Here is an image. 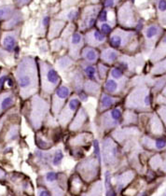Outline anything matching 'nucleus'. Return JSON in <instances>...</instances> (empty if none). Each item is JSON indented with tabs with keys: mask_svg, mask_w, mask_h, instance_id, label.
<instances>
[{
	"mask_svg": "<svg viewBox=\"0 0 166 196\" xmlns=\"http://www.w3.org/2000/svg\"><path fill=\"white\" fill-rule=\"evenodd\" d=\"M14 79L18 93L22 101L39 93V72L37 58L32 55L23 56L14 69Z\"/></svg>",
	"mask_w": 166,
	"mask_h": 196,
	"instance_id": "1",
	"label": "nucleus"
},
{
	"mask_svg": "<svg viewBox=\"0 0 166 196\" xmlns=\"http://www.w3.org/2000/svg\"><path fill=\"white\" fill-rule=\"evenodd\" d=\"M50 103L46 97L36 93L25 100L22 114L27 123L34 131H39L50 116Z\"/></svg>",
	"mask_w": 166,
	"mask_h": 196,
	"instance_id": "2",
	"label": "nucleus"
},
{
	"mask_svg": "<svg viewBox=\"0 0 166 196\" xmlns=\"http://www.w3.org/2000/svg\"><path fill=\"white\" fill-rule=\"evenodd\" d=\"M39 72V92L42 96L48 97L62 83V79L58 71L50 63L37 59Z\"/></svg>",
	"mask_w": 166,
	"mask_h": 196,
	"instance_id": "3",
	"label": "nucleus"
},
{
	"mask_svg": "<svg viewBox=\"0 0 166 196\" xmlns=\"http://www.w3.org/2000/svg\"><path fill=\"white\" fill-rule=\"evenodd\" d=\"M126 109L140 112H148L152 107V93L148 85L138 84L132 89L125 99Z\"/></svg>",
	"mask_w": 166,
	"mask_h": 196,
	"instance_id": "4",
	"label": "nucleus"
},
{
	"mask_svg": "<svg viewBox=\"0 0 166 196\" xmlns=\"http://www.w3.org/2000/svg\"><path fill=\"white\" fill-rule=\"evenodd\" d=\"M122 109L120 107H114L108 110L99 113L95 119L97 130L100 133L111 132L121 125Z\"/></svg>",
	"mask_w": 166,
	"mask_h": 196,
	"instance_id": "5",
	"label": "nucleus"
},
{
	"mask_svg": "<svg viewBox=\"0 0 166 196\" xmlns=\"http://www.w3.org/2000/svg\"><path fill=\"white\" fill-rule=\"evenodd\" d=\"M101 164L102 162L94 154H92L78 162L76 166V171L84 181L91 182L100 175Z\"/></svg>",
	"mask_w": 166,
	"mask_h": 196,
	"instance_id": "6",
	"label": "nucleus"
},
{
	"mask_svg": "<svg viewBox=\"0 0 166 196\" xmlns=\"http://www.w3.org/2000/svg\"><path fill=\"white\" fill-rule=\"evenodd\" d=\"M101 156L103 164L110 168L117 166L120 162V148L111 136H106L103 138L101 145Z\"/></svg>",
	"mask_w": 166,
	"mask_h": 196,
	"instance_id": "7",
	"label": "nucleus"
},
{
	"mask_svg": "<svg viewBox=\"0 0 166 196\" xmlns=\"http://www.w3.org/2000/svg\"><path fill=\"white\" fill-rule=\"evenodd\" d=\"M137 34L135 31L127 30L124 28H116L113 29L108 37L109 45L113 49L118 51L131 50L132 46L134 45Z\"/></svg>",
	"mask_w": 166,
	"mask_h": 196,
	"instance_id": "8",
	"label": "nucleus"
},
{
	"mask_svg": "<svg viewBox=\"0 0 166 196\" xmlns=\"http://www.w3.org/2000/svg\"><path fill=\"white\" fill-rule=\"evenodd\" d=\"M81 107V101L77 96V94H73L69 97L64 107L56 117L57 122L62 128H67L68 124L72 121V119L78 112L79 107Z\"/></svg>",
	"mask_w": 166,
	"mask_h": 196,
	"instance_id": "9",
	"label": "nucleus"
},
{
	"mask_svg": "<svg viewBox=\"0 0 166 196\" xmlns=\"http://www.w3.org/2000/svg\"><path fill=\"white\" fill-rule=\"evenodd\" d=\"M71 93H72L71 87L66 84H61L50 95V113L54 118L58 116L62 108L64 107L71 96Z\"/></svg>",
	"mask_w": 166,
	"mask_h": 196,
	"instance_id": "10",
	"label": "nucleus"
},
{
	"mask_svg": "<svg viewBox=\"0 0 166 196\" xmlns=\"http://www.w3.org/2000/svg\"><path fill=\"white\" fill-rule=\"evenodd\" d=\"M162 35L163 28L157 23H151V25L145 27L143 30L145 51L146 52L152 51Z\"/></svg>",
	"mask_w": 166,
	"mask_h": 196,
	"instance_id": "11",
	"label": "nucleus"
},
{
	"mask_svg": "<svg viewBox=\"0 0 166 196\" xmlns=\"http://www.w3.org/2000/svg\"><path fill=\"white\" fill-rule=\"evenodd\" d=\"M118 21L120 25L124 29H131L138 26V22L136 20L134 11L130 3H125L118 9Z\"/></svg>",
	"mask_w": 166,
	"mask_h": 196,
	"instance_id": "12",
	"label": "nucleus"
},
{
	"mask_svg": "<svg viewBox=\"0 0 166 196\" xmlns=\"http://www.w3.org/2000/svg\"><path fill=\"white\" fill-rule=\"evenodd\" d=\"M68 47V55L75 61L80 59V52L85 47L84 42V35L81 34V32L75 31L72 35L70 36L67 41Z\"/></svg>",
	"mask_w": 166,
	"mask_h": 196,
	"instance_id": "13",
	"label": "nucleus"
},
{
	"mask_svg": "<svg viewBox=\"0 0 166 196\" xmlns=\"http://www.w3.org/2000/svg\"><path fill=\"white\" fill-rule=\"evenodd\" d=\"M99 12H100V7H89L85 8L82 16L79 20V30L87 32L92 29V27L96 25Z\"/></svg>",
	"mask_w": 166,
	"mask_h": 196,
	"instance_id": "14",
	"label": "nucleus"
},
{
	"mask_svg": "<svg viewBox=\"0 0 166 196\" xmlns=\"http://www.w3.org/2000/svg\"><path fill=\"white\" fill-rule=\"evenodd\" d=\"M90 124V118L89 114L83 107H80L78 112L72 119V121L68 124V130L70 132L77 133V132H84L86 131L87 126Z\"/></svg>",
	"mask_w": 166,
	"mask_h": 196,
	"instance_id": "15",
	"label": "nucleus"
},
{
	"mask_svg": "<svg viewBox=\"0 0 166 196\" xmlns=\"http://www.w3.org/2000/svg\"><path fill=\"white\" fill-rule=\"evenodd\" d=\"M19 36H20V29L19 28L4 31L2 33L1 39H0L1 48L8 53H12L18 48Z\"/></svg>",
	"mask_w": 166,
	"mask_h": 196,
	"instance_id": "16",
	"label": "nucleus"
},
{
	"mask_svg": "<svg viewBox=\"0 0 166 196\" xmlns=\"http://www.w3.org/2000/svg\"><path fill=\"white\" fill-rule=\"evenodd\" d=\"M107 40V36L104 35L103 33L99 30L92 28V29L87 31L84 35V42L85 45L92 48H100L103 46Z\"/></svg>",
	"mask_w": 166,
	"mask_h": 196,
	"instance_id": "17",
	"label": "nucleus"
},
{
	"mask_svg": "<svg viewBox=\"0 0 166 196\" xmlns=\"http://www.w3.org/2000/svg\"><path fill=\"white\" fill-rule=\"evenodd\" d=\"M140 57H131L128 55H120L116 63V66L120 68L124 74H132L136 71V68L140 65Z\"/></svg>",
	"mask_w": 166,
	"mask_h": 196,
	"instance_id": "18",
	"label": "nucleus"
},
{
	"mask_svg": "<svg viewBox=\"0 0 166 196\" xmlns=\"http://www.w3.org/2000/svg\"><path fill=\"white\" fill-rule=\"evenodd\" d=\"M126 85L127 82H121V81H118L110 77H107L104 80L102 85V92L113 95V96H118L123 93Z\"/></svg>",
	"mask_w": 166,
	"mask_h": 196,
	"instance_id": "19",
	"label": "nucleus"
},
{
	"mask_svg": "<svg viewBox=\"0 0 166 196\" xmlns=\"http://www.w3.org/2000/svg\"><path fill=\"white\" fill-rule=\"evenodd\" d=\"M16 104V94L12 90H5L0 93V118Z\"/></svg>",
	"mask_w": 166,
	"mask_h": 196,
	"instance_id": "20",
	"label": "nucleus"
},
{
	"mask_svg": "<svg viewBox=\"0 0 166 196\" xmlns=\"http://www.w3.org/2000/svg\"><path fill=\"white\" fill-rule=\"evenodd\" d=\"M93 135L91 132H79L76 136L70 137L68 144L71 148H78V149H82V148L92 145L93 141Z\"/></svg>",
	"mask_w": 166,
	"mask_h": 196,
	"instance_id": "21",
	"label": "nucleus"
},
{
	"mask_svg": "<svg viewBox=\"0 0 166 196\" xmlns=\"http://www.w3.org/2000/svg\"><path fill=\"white\" fill-rule=\"evenodd\" d=\"M69 80L71 84V89L76 93L75 94H78L80 92L83 91V84L85 81V77L82 73V71L80 70L79 67L74 68L68 73Z\"/></svg>",
	"mask_w": 166,
	"mask_h": 196,
	"instance_id": "22",
	"label": "nucleus"
},
{
	"mask_svg": "<svg viewBox=\"0 0 166 196\" xmlns=\"http://www.w3.org/2000/svg\"><path fill=\"white\" fill-rule=\"evenodd\" d=\"M99 101H98V106H97V113H102L105 112L108 109L114 107L116 105L120 102V97L118 96H113L108 93H106L102 92L99 95Z\"/></svg>",
	"mask_w": 166,
	"mask_h": 196,
	"instance_id": "23",
	"label": "nucleus"
},
{
	"mask_svg": "<svg viewBox=\"0 0 166 196\" xmlns=\"http://www.w3.org/2000/svg\"><path fill=\"white\" fill-rule=\"evenodd\" d=\"M139 133V130L136 127H127L121 129H115L111 133V137L115 140L118 144H120L122 142H125L130 137L136 136Z\"/></svg>",
	"mask_w": 166,
	"mask_h": 196,
	"instance_id": "24",
	"label": "nucleus"
},
{
	"mask_svg": "<svg viewBox=\"0 0 166 196\" xmlns=\"http://www.w3.org/2000/svg\"><path fill=\"white\" fill-rule=\"evenodd\" d=\"M121 54L120 51L116 49H113L111 47H106L102 49L100 51V60L102 63L106 64L107 65H113L117 63V61Z\"/></svg>",
	"mask_w": 166,
	"mask_h": 196,
	"instance_id": "25",
	"label": "nucleus"
},
{
	"mask_svg": "<svg viewBox=\"0 0 166 196\" xmlns=\"http://www.w3.org/2000/svg\"><path fill=\"white\" fill-rule=\"evenodd\" d=\"M148 129L154 136H160L164 133V125L157 113H153L149 116Z\"/></svg>",
	"mask_w": 166,
	"mask_h": 196,
	"instance_id": "26",
	"label": "nucleus"
},
{
	"mask_svg": "<svg viewBox=\"0 0 166 196\" xmlns=\"http://www.w3.org/2000/svg\"><path fill=\"white\" fill-rule=\"evenodd\" d=\"M142 145L148 150H162L166 148V139L162 136L153 138L148 136H145L142 138Z\"/></svg>",
	"mask_w": 166,
	"mask_h": 196,
	"instance_id": "27",
	"label": "nucleus"
},
{
	"mask_svg": "<svg viewBox=\"0 0 166 196\" xmlns=\"http://www.w3.org/2000/svg\"><path fill=\"white\" fill-rule=\"evenodd\" d=\"M100 58V51L95 48L85 46L80 52V59L85 63L96 65Z\"/></svg>",
	"mask_w": 166,
	"mask_h": 196,
	"instance_id": "28",
	"label": "nucleus"
},
{
	"mask_svg": "<svg viewBox=\"0 0 166 196\" xmlns=\"http://www.w3.org/2000/svg\"><path fill=\"white\" fill-rule=\"evenodd\" d=\"M76 61L67 55L61 56L55 61V68L59 73H69L73 69Z\"/></svg>",
	"mask_w": 166,
	"mask_h": 196,
	"instance_id": "29",
	"label": "nucleus"
},
{
	"mask_svg": "<svg viewBox=\"0 0 166 196\" xmlns=\"http://www.w3.org/2000/svg\"><path fill=\"white\" fill-rule=\"evenodd\" d=\"M165 57H166V35L160 37L157 45L155 46L152 53L150 55V60L153 63H157V62L162 60Z\"/></svg>",
	"mask_w": 166,
	"mask_h": 196,
	"instance_id": "30",
	"label": "nucleus"
},
{
	"mask_svg": "<svg viewBox=\"0 0 166 196\" xmlns=\"http://www.w3.org/2000/svg\"><path fill=\"white\" fill-rule=\"evenodd\" d=\"M79 68L82 71V73H83L84 77L86 79L97 81V82H101V80L99 79V77H98L96 65L85 63V62L81 61L79 63Z\"/></svg>",
	"mask_w": 166,
	"mask_h": 196,
	"instance_id": "31",
	"label": "nucleus"
},
{
	"mask_svg": "<svg viewBox=\"0 0 166 196\" xmlns=\"http://www.w3.org/2000/svg\"><path fill=\"white\" fill-rule=\"evenodd\" d=\"M83 91L87 93L88 96L99 97V95L102 93V85L101 82L97 81L85 79L83 84Z\"/></svg>",
	"mask_w": 166,
	"mask_h": 196,
	"instance_id": "32",
	"label": "nucleus"
},
{
	"mask_svg": "<svg viewBox=\"0 0 166 196\" xmlns=\"http://www.w3.org/2000/svg\"><path fill=\"white\" fill-rule=\"evenodd\" d=\"M65 27V22L64 21H54L49 25V30L47 31V36L50 40L58 39L61 36Z\"/></svg>",
	"mask_w": 166,
	"mask_h": 196,
	"instance_id": "33",
	"label": "nucleus"
},
{
	"mask_svg": "<svg viewBox=\"0 0 166 196\" xmlns=\"http://www.w3.org/2000/svg\"><path fill=\"white\" fill-rule=\"evenodd\" d=\"M134 178V173L132 170L126 171L124 173L118 175L116 178V185H117V189L118 192L124 188L128 183H130Z\"/></svg>",
	"mask_w": 166,
	"mask_h": 196,
	"instance_id": "34",
	"label": "nucleus"
},
{
	"mask_svg": "<svg viewBox=\"0 0 166 196\" xmlns=\"http://www.w3.org/2000/svg\"><path fill=\"white\" fill-rule=\"evenodd\" d=\"M20 136V124L11 123L8 127L6 133H5L4 139L6 142H12L19 138Z\"/></svg>",
	"mask_w": 166,
	"mask_h": 196,
	"instance_id": "35",
	"label": "nucleus"
},
{
	"mask_svg": "<svg viewBox=\"0 0 166 196\" xmlns=\"http://www.w3.org/2000/svg\"><path fill=\"white\" fill-rule=\"evenodd\" d=\"M22 21V16L20 12H15L13 15L3 23V29L5 30H13L16 29L17 26L20 25Z\"/></svg>",
	"mask_w": 166,
	"mask_h": 196,
	"instance_id": "36",
	"label": "nucleus"
},
{
	"mask_svg": "<svg viewBox=\"0 0 166 196\" xmlns=\"http://www.w3.org/2000/svg\"><path fill=\"white\" fill-rule=\"evenodd\" d=\"M137 122H138V116L134 110L126 109V111L123 112L121 125L130 126L132 125V124H136Z\"/></svg>",
	"mask_w": 166,
	"mask_h": 196,
	"instance_id": "37",
	"label": "nucleus"
},
{
	"mask_svg": "<svg viewBox=\"0 0 166 196\" xmlns=\"http://www.w3.org/2000/svg\"><path fill=\"white\" fill-rule=\"evenodd\" d=\"M108 77H110L113 79H116L118 81H121V82H128V77L118 66H113V67L109 69Z\"/></svg>",
	"mask_w": 166,
	"mask_h": 196,
	"instance_id": "38",
	"label": "nucleus"
},
{
	"mask_svg": "<svg viewBox=\"0 0 166 196\" xmlns=\"http://www.w3.org/2000/svg\"><path fill=\"white\" fill-rule=\"evenodd\" d=\"M83 182L84 180L80 178V176L78 174H74L70 179V185H71V190H72V192L76 194L78 193L83 187Z\"/></svg>",
	"mask_w": 166,
	"mask_h": 196,
	"instance_id": "39",
	"label": "nucleus"
},
{
	"mask_svg": "<svg viewBox=\"0 0 166 196\" xmlns=\"http://www.w3.org/2000/svg\"><path fill=\"white\" fill-rule=\"evenodd\" d=\"M64 158V154L62 149H56L51 151V158H50V165L54 167H59Z\"/></svg>",
	"mask_w": 166,
	"mask_h": 196,
	"instance_id": "40",
	"label": "nucleus"
},
{
	"mask_svg": "<svg viewBox=\"0 0 166 196\" xmlns=\"http://www.w3.org/2000/svg\"><path fill=\"white\" fill-rule=\"evenodd\" d=\"M14 13H15V9L11 5L0 7V21H8Z\"/></svg>",
	"mask_w": 166,
	"mask_h": 196,
	"instance_id": "41",
	"label": "nucleus"
},
{
	"mask_svg": "<svg viewBox=\"0 0 166 196\" xmlns=\"http://www.w3.org/2000/svg\"><path fill=\"white\" fill-rule=\"evenodd\" d=\"M96 68H97L99 79L101 81H104L108 77V73H109V69H110L109 65L104 64L102 62H99V63H97Z\"/></svg>",
	"mask_w": 166,
	"mask_h": 196,
	"instance_id": "42",
	"label": "nucleus"
},
{
	"mask_svg": "<svg viewBox=\"0 0 166 196\" xmlns=\"http://www.w3.org/2000/svg\"><path fill=\"white\" fill-rule=\"evenodd\" d=\"M166 73V57L162 60L157 62L151 68L152 75H162Z\"/></svg>",
	"mask_w": 166,
	"mask_h": 196,
	"instance_id": "43",
	"label": "nucleus"
},
{
	"mask_svg": "<svg viewBox=\"0 0 166 196\" xmlns=\"http://www.w3.org/2000/svg\"><path fill=\"white\" fill-rule=\"evenodd\" d=\"M157 6L159 11V21L162 25H166V0H159Z\"/></svg>",
	"mask_w": 166,
	"mask_h": 196,
	"instance_id": "44",
	"label": "nucleus"
},
{
	"mask_svg": "<svg viewBox=\"0 0 166 196\" xmlns=\"http://www.w3.org/2000/svg\"><path fill=\"white\" fill-rule=\"evenodd\" d=\"M9 78L11 76H9L8 70L4 67L0 68V93L5 91V86L7 85V81Z\"/></svg>",
	"mask_w": 166,
	"mask_h": 196,
	"instance_id": "45",
	"label": "nucleus"
},
{
	"mask_svg": "<svg viewBox=\"0 0 166 196\" xmlns=\"http://www.w3.org/2000/svg\"><path fill=\"white\" fill-rule=\"evenodd\" d=\"M66 44L67 46V42L63 39H55L50 41V50L53 51H59L63 49V47Z\"/></svg>",
	"mask_w": 166,
	"mask_h": 196,
	"instance_id": "46",
	"label": "nucleus"
},
{
	"mask_svg": "<svg viewBox=\"0 0 166 196\" xmlns=\"http://www.w3.org/2000/svg\"><path fill=\"white\" fill-rule=\"evenodd\" d=\"M103 192V187H102V182L101 181H96L95 183H93L92 186L91 190H89V196H101Z\"/></svg>",
	"mask_w": 166,
	"mask_h": 196,
	"instance_id": "47",
	"label": "nucleus"
},
{
	"mask_svg": "<svg viewBox=\"0 0 166 196\" xmlns=\"http://www.w3.org/2000/svg\"><path fill=\"white\" fill-rule=\"evenodd\" d=\"M49 25H50V17L49 16H44L43 18H42L41 22H40V26L39 27V35H41V36L46 35Z\"/></svg>",
	"mask_w": 166,
	"mask_h": 196,
	"instance_id": "48",
	"label": "nucleus"
},
{
	"mask_svg": "<svg viewBox=\"0 0 166 196\" xmlns=\"http://www.w3.org/2000/svg\"><path fill=\"white\" fill-rule=\"evenodd\" d=\"M98 27L99 30H100L104 35L108 36L111 34V32L113 31V25L110 22H98Z\"/></svg>",
	"mask_w": 166,
	"mask_h": 196,
	"instance_id": "49",
	"label": "nucleus"
},
{
	"mask_svg": "<svg viewBox=\"0 0 166 196\" xmlns=\"http://www.w3.org/2000/svg\"><path fill=\"white\" fill-rule=\"evenodd\" d=\"M78 9H71V11H69L67 13L65 14L64 16V19L65 20H67L68 22H73L75 20H77L78 17Z\"/></svg>",
	"mask_w": 166,
	"mask_h": 196,
	"instance_id": "50",
	"label": "nucleus"
},
{
	"mask_svg": "<svg viewBox=\"0 0 166 196\" xmlns=\"http://www.w3.org/2000/svg\"><path fill=\"white\" fill-rule=\"evenodd\" d=\"M157 113H158V116L160 117V119H162L163 125L166 126V105H162V106H160L158 108Z\"/></svg>",
	"mask_w": 166,
	"mask_h": 196,
	"instance_id": "51",
	"label": "nucleus"
},
{
	"mask_svg": "<svg viewBox=\"0 0 166 196\" xmlns=\"http://www.w3.org/2000/svg\"><path fill=\"white\" fill-rule=\"evenodd\" d=\"M98 22H107V11L106 9H102L98 14Z\"/></svg>",
	"mask_w": 166,
	"mask_h": 196,
	"instance_id": "52",
	"label": "nucleus"
},
{
	"mask_svg": "<svg viewBox=\"0 0 166 196\" xmlns=\"http://www.w3.org/2000/svg\"><path fill=\"white\" fill-rule=\"evenodd\" d=\"M64 189L59 185H56L53 188V196H64Z\"/></svg>",
	"mask_w": 166,
	"mask_h": 196,
	"instance_id": "53",
	"label": "nucleus"
},
{
	"mask_svg": "<svg viewBox=\"0 0 166 196\" xmlns=\"http://www.w3.org/2000/svg\"><path fill=\"white\" fill-rule=\"evenodd\" d=\"M39 196H51V194L48 190H46L44 188H39Z\"/></svg>",
	"mask_w": 166,
	"mask_h": 196,
	"instance_id": "54",
	"label": "nucleus"
},
{
	"mask_svg": "<svg viewBox=\"0 0 166 196\" xmlns=\"http://www.w3.org/2000/svg\"><path fill=\"white\" fill-rule=\"evenodd\" d=\"M39 50H40V52H42V53H46V52L48 51L49 47H48V45H47L46 41L41 42V46L39 47Z\"/></svg>",
	"mask_w": 166,
	"mask_h": 196,
	"instance_id": "55",
	"label": "nucleus"
},
{
	"mask_svg": "<svg viewBox=\"0 0 166 196\" xmlns=\"http://www.w3.org/2000/svg\"><path fill=\"white\" fill-rule=\"evenodd\" d=\"M116 0H105V7L106 8H110L115 6Z\"/></svg>",
	"mask_w": 166,
	"mask_h": 196,
	"instance_id": "56",
	"label": "nucleus"
},
{
	"mask_svg": "<svg viewBox=\"0 0 166 196\" xmlns=\"http://www.w3.org/2000/svg\"><path fill=\"white\" fill-rule=\"evenodd\" d=\"M6 178H7L6 171H5L4 169H2V168H0V181L5 180V179H6Z\"/></svg>",
	"mask_w": 166,
	"mask_h": 196,
	"instance_id": "57",
	"label": "nucleus"
},
{
	"mask_svg": "<svg viewBox=\"0 0 166 196\" xmlns=\"http://www.w3.org/2000/svg\"><path fill=\"white\" fill-rule=\"evenodd\" d=\"M15 1L19 6H23V5H26L29 3L30 0H15Z\"/></svg>",
	"mask_w": 166,
	"mask_h": 196,
	"instance_id": "58",
	"label": "nucleus"
},
{
	"mask_svg": "<svg viewBox=\"0 0 166 196\" xmlns=\"http://www.w3.org/2000/svg\"><path fill=\"white\" fill-rule=\"evenodd\" d=\"M106 196H116V192L113 189L106 190Z\"/></svg>",
	"mask_w": 166,
	"mask_h": 196,
	"instance_id": "59",
	"label": "nucleus"
},
{
	"mask_svg": "<svg viewBox=\"0 0 166 196\" xmlns=\"http://www.w3.org/2000/svg\"><path fill=\"white\" fill-rule=\"evenodd\" d=\"M164 130H165V133H166V126H165V129H164Z\"/></svg>",
	"mask_w": 166,
	"mask_h": 196,
	"instance_id": "60",
	"label": "nucleus"
},
{
	"mask_svg": "<svg viewBox=\"0 0 166 196\" xmlns=\"http://www.w3.org/2000/svg\"><path fill=\"white\" fill-rule=\"evenodd\" d=\"M132 1H134V0H132Z\"/></svg>",
	"mask_w": 166,
	"mask_h": 196,
	"instance_id": "61",
	"label": "nucleus"
},
{
	"mask_svg": "<svg viewBox=\"0 0 166 196\" xmlns=\"http://www.w3.org/2000/svg\"><path fill=\"white\" fill-rule=\"evenodd\" d=\"M165 90H166V87H165Z\"/></svg>",
	"mask_w": 166,
	"mask_h": 196,
	"instance_id": "62",
	"label": "nucleus"
}]
</instances>
